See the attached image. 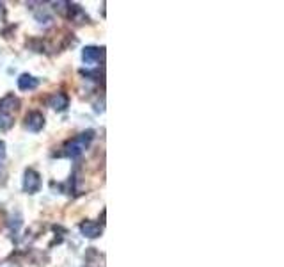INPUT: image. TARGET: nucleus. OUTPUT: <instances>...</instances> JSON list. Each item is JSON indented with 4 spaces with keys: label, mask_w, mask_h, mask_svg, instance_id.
<instances>
[{
    "label": "nucleus",
    "mask_w": 284,
    "mask_h": 267,
    "mask_svg": "<svg viewBox=\"0 0 284 267\" xmlns=\"http://www.w3.org/2000/svg\"><path fill=\"white\" fill-rule=\"evenodd\" d=\"M93 137H94L93 130H87V132L78 134L76 137H73L70 142H66V146H64V155L71 157V159L78 157L80 153L89 146V142L93 141Z\"/></svg>",
    "instance_id": "f257e3e1"
},
{
    "label": "nucleus",
    "mask_w": 284,
    "mask_h": 267,
    "mask_svg": "<svg viewBox=\"0 0 284 267\" xmlns=\"http://www.w3.org/2000/svg\"><path fill=\"white\" fill-rule=\"evenodd\" d=\"M41 189V177L34 169H27L25 177H23V191L27 194H36Z\"/></svg>",
    "instance_id": "f03ea898"
},
{
    "label": "nucleus",
    "mask_w": 284,
    "mask_h": 267,
    "mask_svg": "<svg viewBox=\"0 0 284 267\" xmlns=\"http://www.w3.org/2000/svg\"><path fill=\"white\" fill-rule=\"evenodd\" d=\"M25 127L31 132H39L41 129L44 127V116L37 111H32L25 116Z\"/></svg>",
    "instance_id": "7ed1b4c3"
},
{
    "label": "nucleus",
    "mask_w": 284,
    "mask_h": 267,
    "mask_svg": "<svg viewBox=\"0 0 284 267\" xmlns=\"http://www.w3.org/2000/svg\"><path fill=\"white\" fill-rule=\"evenodd\" d=\"M80 231L87 239H96L102 235V224H98L96 221H84L80 222Z\"/></svg>",
    "instance_id": "20e7f679"
},
{
    "label": "nucleus",
    "mask_w": 284,
    "mask_h": 267,
    "mask_svg": "<svg viewBox=\"0 0 284 267\" xmlns=\"http://www.w3.org/2000/svg\"><path fill=\"white\" fill-rule=\"evenodd\" d=\"M102 57L103 48H98V46H85L84 52H82V59H84L85 64H98Z\"/></svg>",
    "instance_id": "39448f33"
},
{
    "label": "nucleus",
    "mask_w": 284,
    "mask_h": 267,
    "mask_svg": "<svg viewBox=\"0 0 284 267\" xmlns=\"http://www.w3.org/2000/svg\"><path fill=\"white\" fill-rule=\"evenodd\" d=\"M48 105L52 107L53 111H64L70 105V98L64 93H53L48 98Z\"/></svg>",
    "instance_id": "423d86ee"
},
{
    "label": "nucleus",
    "mask_w": 284,
    "mask_h": 267,
    "mask_svg": "<svg viewBox=\"0 0 284 267\" xmlns=\"http://www.w3.org/2000/svg\"><path fill=\"white\" fill-rule=\"evenodd\" d=\"M18 107H20V100L14 94H7L4 100H0V112L11 114L13 111H16Z\"/></svg>",
    "instance_id": "0eeeda50"
},
{
    "label": "nucleus",
    "mask_w": 284,
    "mask_h": 267,
    "mask_svg": "<svg viewBox=\"0 0 284 267\" xmlns=\"http://www.w3.org/2000/svg\"><path fill=\"white\" fill-rule=\"evenodd\" d=\"M39 86V80L36 79V77L29 75V73H23V75H20V79H18V88L22 89V91H32V89H36Z\"/></svg>",
    "instance_id": "6e6552de"
},
{
    "label": "nucleus",
    "mask_w": 284,
    "mask_h": 267,
    "mask_svg": "<svg viewBox=\"0 0 284 267\" xmlns=\"http://www.w3.org/2000/svg\"><path fill=\"white\" fill-rule=\"evenodd\" d=\"M13 125V116L5 114V112H0V130H9Z\"/></svg>",
    "instance_id": "1a4fd4ad"
},
{
    "label": "nucleus",
    "mask_w": 284,
    "mask_h": 267,
    "mask_svg": "<svg viewBox=\"0 0 284 267\" xmlns=\"http://www.w3.org/2000/svg\"><path fill=\"white\" fill-rule=\"evenodd\" d=\"M5 157V144L0 141V159H4Z\"/></svg>",
    "instance_id": "9d476101"
},
{
    "label": "nucleus",
    "mask_w": 284,
    "mask_h": 267,
    "mask_svg": "<svg viewBox=\"0 0 284 267\" xmlns=\"http://www.w3.org/2000/svg\"><path fill=\"white\" fill-rule=\"evenodd\" d=\"M4 16V4H0V18Z\"/></svg>",
    "instance_id": "9b49d317"
},
{
    "label": "nucleus",
    "mask_w": 284,
    "mask_h": 267,
    "mask_svg": "<svg viewBox=\"0 0 284 267\" xmlns=\"http://www.w3.org/2000/svg\"><path fill=\"white\" fill-rule=\"evenodd\" d=\"M2 173H4V169H2V164H0V177H2Z\"/></svg>",
    "instance_id": "f8f14e48"
}]
</instances>
